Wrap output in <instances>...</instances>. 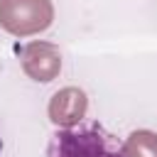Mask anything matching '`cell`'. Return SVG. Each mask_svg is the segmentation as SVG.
<instances>
[{
	"instance_id": "cell-2",
	"label": "cell",
	"mask_w": 157,
	"mask_h": 157,
	"mask_svg": "<svg viewBox=\"0 0 157 157\" xmlns=\"http://www.w3.org/2000/svg\"><path fill=\"white\" fill-rule=\"evenodd\" d=\"M0 150H2V140H0Z\"/></svg>"
},
{
	"instance_id": "cell-1",
	"label": "cell",
	"mask_w": 157,
	"mask_h": 157,
	"mask_svg": "<svg viewBox=\"0 0 157 157\" xmlns=\"http://www.w3.org/2000/svg\"><path fill=\"white\" fill-rule=\"evenodd\" d=\"M47 157H125L123 145L101 125L64 128L49 140Z\"/></svg>"
}]
</instances>
